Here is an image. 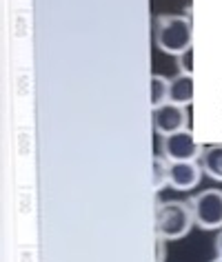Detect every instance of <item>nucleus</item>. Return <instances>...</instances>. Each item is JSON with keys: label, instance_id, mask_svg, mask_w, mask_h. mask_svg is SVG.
Listing matches in <instances>:
<instances>
[{"label": "nucleus", "instance_id": "obj_13", "mask_svg": "<svg viewBox=\"0 0 222 262\" xmlns=\"http://www.w3.org/2000/svg\"><path fill=\"white\" fill-rule=\"evenodd\" d=\"M215 249H218V255L222 258V231L218 233V240H215Z\"/></svg>", "mask_w": 222, "mask_h": 262}, {"label": "nucleus", "instance_id": "obj_11", "mask_svg": "<svg viewBox=\"0 0 222 262\" xmlns=\"http://www.w3.org/2000/svg\"><path fill=\"white\" fill-rule=\"evenodd\" d=\"M167 258V249H165V238H156V262H165Z\"/></svg>", "mask_w": 222, "mask_h": 262}, {"label": "nucleus", "instance_id": "obj_3", "mask_svg": "<svg viewBox=\"0 0 222 262\" xmlns=\"http://www.w3.org/2000/svg\"><path fill=\"white\" fill-rule=\"evenodd\" d=\"M193 220L200 229H220L222 227V189H205L189 200Z\"/></svg>", "mask_w": 222, "mask_h": 262}, {"label": "nucleus", "instance_id": "obj_1", "mask_svg": "<svg viewBox=\"0 0 222 262\" xmlns=\"http://www.w3.org/2000/svg\"><path fill=\"white\" fill-rule=\"evenodd\" d=\"M156 45L171 56H182L193 45V27L187 16H158L153 29Z\"/></svg>", "mask_w": 222, "mask_h": 262}, {"label": "nucleus", "instance_id": "obj_6", "mask_svg": "<svg viewBox=\"0 0 222 262\" xmlns=\"http://www.w3.org/2000/svg\"><path fill=\"white\" fill-rule=\"evenodd\" d=\"M202 178V165L195 160L189 162H169V185L175 191H189L195 185H200Z\"/></svg>", "mask_w": 222, "mask_h": 262}, {"label": "nucleus", "instance_id": "obj_10", "mask_svg": "<svg viewBox=\"0 0 222 262\" xmlns=\"http://www.w3.org/2000/svg\"><path fill=\"white\" fill-rule=\"evenodd\" d=\"M169 185V160L165 156L153 158V189H162Z\"/></svg>", "mask_w": 222, "mask_h": 262}, {"label": "nucleus", "instance_id": "obj_12", "mask_svg": "<svg viewBox=\"0 0 222 262\" xmlns=\"http://www.w3.org/2000/svg\"><path fill=\"white\" fill-rule=\"evenodd\" d=\"M191 49L185 51L182 56H178V64H180V69H182V74H191Z\"/></svg>", "mask_w": 222, "mask_h": 262}, {"label": "nucleus", "instance_id": "obj_14", "mask_svg": "<svg viewBox=\"0 0 222 262\" xmlns=\"http://www.w3.org/2000/svg\"><path fill=\"white\" fill-rule=\"evenodd\" d=\"M213 262H222V258H220V255H218V258H215V260H213Z\"/></svg>", "mask_w": 222, "mask_h": 262}, {"label": "nucleus", "instance_id": "obj_5", "mask_svg": "<svg viewBox=\"0 0 222 262\" xmlns=\"http://www.w3.org/2000/svg\"><path fill=\"white\" fill-rule=\"evenodd\" d=\"M189 124V116L185 107L173 102H165L160 107L153 109V129L165 138V136L178 134V131H185Z\"/></svg>", "mask_w": 222, "mask_h": 262}, {"label": "nucleus", "instance_id": "obj_2", "mask_svg": "<svg viewBox=\"0 0 222 262\" xmlns=\"http://www.w3.org/2000/svg\"><path fill=\"white\" fill-rule=\"evenodd\" d=\"M195 225L191 205L180 200H169L156 207V233L165 240H180Z\"/></svg>", "mask_w": 222, "mask_h": 262}, {"label": "nucleus", "instance_id": "obj_9", "mask_svg": "<svg viewBox=\"0 0 222 262\" xmlns=\"http://www.w3.org/2000/svg\"><path fill=\"white\" fill-rule=\"evenodd\" d=\"M169 102V80L162 76H151V107Z\"/></svg>", "mask_w": 222, "mask_h": 262}, {"label": "nucleus", "instance_id": "obj_4", "mask_svg": "<svg viewBox=\"0 0 222 262\" xmlns=\"http://www.w3.org/2000/svg\"><path fill=\"white\" fill-rule=\"evenodd\" d=\"M205 149H200V145L195 142L191 136V131H178V134L165 136L162 138V154L169 162H189V160H198Z\"/></svg>", "mask_w": 222, "mask_h": 262}, {"label": "nucleus", "instance_id": "obj_7", "mask_svg": "<svg viewBox=\"0 0 222 262\" xmlns=\"http://www.w3.org/2000/svg\"><path fill=\"white\" fill-rule=\"evenodd\" d=\"M193 91H195V84L191 74L175 76L173 80H169V102L187 107V104L193 102Z\"/></svg>", "mask_w": 222, "mask_h": 262}, {"label": "nucleus", "instance_id": "obj_8", "mask_svg": "<svg viewBox=\"0 0 222 262\" xmlns=\"http://www.w3.org/2000/svg\"><path fill=\"white\" fill-rule=\"evenodd\" d=\"M200 165L205 173H209L213 180L222 182V145L207 147L200 156Z\"/></svg>", "mask_w": 222, "mask_h": 262}]
</instances>
